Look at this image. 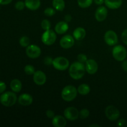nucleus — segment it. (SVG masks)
<instances>
[{
  "instance_id": "f257e3e1",
  "label": "nucleus",
  "mask_w": 127,
  "mask_h": 127,
  "mask_svg": "<svg viewBox=\"0 0 127 127\" xmlns=\"http://www.w3.org/2000/svg\"><path fill=\"white\" fill-rule=\"evenodd\" d=\"M85 66L79 62H74L69 68V74L71 78L75 80L80 79L84 76L85 73Z\"/></svg>"
},
{
  "instance_id": "f03ea898",
  "label": "nucleus",
  "mask_w": 127,
  "mask_h": 127,
  "mask_svg": "<svg viewBox=\"0 0 127 127\" xmlns=\"http://www.w3.org/2000/svg\"><path fill=\"white\" fill-rule=\"evenodd\" d=\"M17 101V95L14 92L7 91L2 93L0 96V102L5 107H11L14 105Z\"/></svg>"
},
{
  "instance_id": "7ed1b4c3",
  "label": "nucleus",
  "mask_w": 127,
  "mask_h": 127,
  "mask_svg": "<svg viewBox=\"0 0 127 127\" xmlns=\"http://www.w3.org/2000/svg\"><path fill=\"white\" fill-rule=\"evenodd\" d=\"M78 93V90L74 86L68 85L62 90V97L64 101L71 102L76 97Z\"/></svg>"
},
{
  "instance_id": "20e7f679",
  "label": "nucleus",
  "mask_w": 127,
  "mask_h": 127,
  "mask_svg": "<svg viewBox=\"0 0 127 127\" xmlns=\"http://www.w3.org/2000/svg\"><path fill=\"white\" fill-rule=\"evenodd\" d=\"M52 65L57 70L64 71L68 69L69 65V60L63 57H58L53 59Z\"/></svg>"
},
{
  "instance_id": "39448f33",
  "label": "nucleus",
  "mask_w": 127,
  "mask_h": 127,
  "mask_svg": "<svg viewBox=\"0 0 127 127\" xmlns=\"http://www.w3.org/2000/svg\"><path fill=\"white\" fill-rule=\"evenodd\" d=\"M112 55L116 60L122 62L127 56V51L126 48L122 45H117L113 48Z\"/></svg>"
},
{
  "instance_id": "423d86ee",
  "label": "nucleus",
  "mask_w": 127,
  "mask_h": 127,
  "mask_svg": "<svg viewBox=\"0 0 127 127\" xmlns=\"http://www.w3.org/2000/svg\"><path fill=\"white\" fill-rule=\"evenodd\" d=\"M57 40V35L52 30H47L43 33L42 35V41L46 45H52Z\"/></svg>"
},
{
  "instance_id": "0eeeda50",
  "label": "nucleus",
  "mask_w": 127,
  "mask_h": 127,
  "mask_svg": "<svg viewBox=\"0 0 127 127\" xmlns=\"http://www.w3.org/2000/svg\"><path fill=\"white\" fill-rule=\"evenodd\" d=\"M105 113L107 118L111 121L117 120L120 117V112L119 109L114 105H109L107 107Z\"/></svg>"
},
{
  "instance_id": "6e6552de",
  "label": "nucleus",
  "mask_w": 127,
  "mask_h": 127,
  "mask_svg": "<svg viewBox=\"0 0 127 127\" xmlns=\"http://www.w3.org/2000/svg\"><path fill=\"white\" fill-rule=\"evenodd\" d=\"M26 52L29 58L35 59L39 57L41 55V49L36 45H29L26 48Z\"/></svg>"
},
{
  "instance_id": "1a4fd4ad",
  "label": "nucleus",
  "mask_w": 127,
  "mask_h": 127,
  "mask_svg": "<svg viewBox=\"0 0 127 127\" xmlns=\"http://www.w3.org/2000/svg\"><path fill=\"white\" fill-rule=\"evenodd\" d=\"M104 40L109 46H114L118 43L119 38L117 33L113 31H107L104 35Z\"/></svg>"
},
{
  "instance_id": "9d476101",
  "label": "nucleus",
  "mask_w": 127,
  "mask_h": 127,
  "mask_svg": "<svg viewBox=\"0 0 127 127\" xmlns=\"http://www.w3.org/2000/svg\"><path fill=\"white\" fill-rule=\"evenodd\" d=\"M64 117L67 120L73 121L78 119L79 117V112L76 108L74 107H69L64 110Z\"/></svg>"
},
{
  "instance_id": "9b49d317",
  "label": "nucleus",
  "mask_w": 127,
  "mask_h": 127,
  "mask_svg": "<svg viewBox=\"0 0 127 127\" xmlns=\"http://www.w3.org/2000/svg\"><path fill=\"white\" fill-rule=\"evenodd\" d=\"M60 44L64 49L71 48L74 44V38L70 35H65L60 39Z\"/></svg>"
},
{
  "instance_id": "f8f14e48",
  "label": "nucleus",
  "mask_w": 127,
  "mask_h": 127,
  "mask_svg": "<svg viewBox=\"0 0 127 127\" xmlns=\"http://www.w3.org/2000/svg\"><path fill=\"white\" fill-rule=\"evenodd\" d=\"M33 80L37 85L42 86L46 83L47 76L42 71H37L33 74Z\"/></svg>"
},
{
  "instance_id": "ddd939ff",
  "label": "nucleus",
  "mask_w": 127,
  "mask_h": 127,
  "mask_svg": "<svg viewBox=\"0 0 127 127\" xmlns=\"http://www.w3.org/2000/svg\"><path fill=\"white\" fill-rule=\"evenodd\" d=\"M85 68L86 71L90 74H94L97 71L98 64L93 59H89L86 62Z\"/></svg>"
},
{
  "instance_id": "4468645a",
  "label": "nucleus",
  "mask_w": 127,
  "mask_h": 127,
  "mask_svg": "<svg viewBox=\"0 0 127 127\" xmlns=\"http://www.w3.org/2000/svg\"><path fill=\"white\" fill-rule=\"evenodd\" d=\"M108 14V10L105 6H100L96 9L95 12V17L99 22H102L105 19Z\"/></svg>"
},
{
  "instance_id": "2eb2a0df",
  "label": "nucleus",
  "mask_w": 127,
  "mask_h": 127,
  "mask_svg": "<svg viewBox=\"0 0 127 127\" xmlns=\"http://www.w3.org/2000/svg\"><path fill=\"white\" fill-rule=\"evenodd\" d=\"M18 102L23 106H29L33 102V97L31 94H22L19 97Z\"/></svg>"
},
{
  "instance_id": "dca6fc26",
  "label": "nucleus",
  "mask_w": 127,
  "mask_h": 127,
  "mask_svg": "<svg viewBox=\"0 0 127 127\" xmlns=\"http://www.w3.org/2000/svg\"><path fill=\"white\" fill-rule=\"evenodd\" d=\"M66 118L62 115H55L52 119V125L55 127H64L66 125Z\"/></svg>"
},
{
  "instance_id": "f3484780",
  "label": "nucleus",
  "mask_w": 127,
  "mask_h": 127,
  "mask_svg": "<svg viewBox=\"0 0 127 127\" xmlns=\"http://www.w3.org/2000/svg\"><path fill=\"white\" fill-rule=\"evenodd\" d=\"M69 26L68 22L65 21H60L56 24L55 31L58 34H63L68 31Z\"/></svg>"
},
{
  "instance_id": "a211bd4d",
  "label": "nucleus",
  "mask_w": 127,
  "mask_h": 127,
  "mask_svg": "<svg viewBox=\"0 0 127 127\" xmlns=\"http://www.w3.org/2000/svg\"><path fill=\"white\" fill-rule=\"evenodd\" d=\"M40 0H25L26 7L31 11H35L40 7Z\"/></svg>"
},
{
  "instance_id": "6ab92c4d",
  "label": "nucleus",
  "mask_w": 127,
  "mask_h": 127,
  "mask_svg": "<svg viewBox=\"0 0 127 127\" xmlns=\"http://www.w3.org/2000/svg\"><path fill=\"white\" fill-rule=\"evenodd\" d=\"M105 6L110 9H117L122 4V0H105Z\"/></svg>"
},
{
  "instance_id": "aec40b11",
  "label": "nucleus",
  "mask_w": 127,
  "mask_h": 127,
  "mask_svg": "<svg viewBox=\"0 0 127 127\" xmlns=\"http://www.w3.org/2000/svg\"><path fill=\"white\" fill-rule=\"evenodd\" d=\"M73 37L76 40H82L86 37V32L83 27H77L73 32Z\"/></svg>"
},
{
  "instance_id": "412c9836",
  "label": "nucleus",
  "mask_w": 127,
  "mask_h": 127,
  "mask_svg": "<svg viewBox=\"0 0 127 127\" xmlns=\"http://www.w3.org/2000/svg\"><path fill=\"white\" fill-rule=\"evenodd\" d=\"M22 83L19 79H15L11 81L10 83V88L14 93H19L22 89Z\"/></svg>"
},
{
  "instance_id": "4be33fe9",
  "label": "nucleus",
  "mask_w": 127,
  "mask_h": 127,
  "mask_svg": "<svg viewBox=\"0 0 127 127\" xmlns=\"http://www.w3.org/2000/svg\"><path fill=\"white\" fill-rule=\"evenodd\" d=\"M52 5L53 8L58 11H63L65 7V2L64 0H53Z\"/></svg>"
},
{
  "instance_id": "5701e85b",
  "label": "nucleus",
  "mask_w": 127,
  "mask_h": 127,
  "mask_svg": "<svg viewBox=\"0 0 127 127\" xmlns=\"http://www.w3.org/2000/svg\"><path fill=\"white\" fill-rule=\"evenodd\" d=\"M77 90H78V93H79V94L83 95H85L90 93L91 89L90 87H89V86L88 85V84H82L78 86Z\"/></svg>"
},
{
  "instance_id": "b1692460",
  "label": "nucleus",
  "mask_w": 127,
  "mask_h": 127,
  "mask_svg": "<svg viewBox=\"0 0 127 127\" xmlns=\"http://www.w3.org/2000/svg\"><path fill=\"white\" fill-rule=\"evenodd\" d=\"M94 0H78V4L81 8L89 7L93 4Z\"/></svg>"
},
{
  "instance_id": "393cba45",
  "label": "nucleus",
  "mask_w": 127,
  "mask_h": 127,
  "mask_svg": "<svg viewBox=\"0 0 127 127\" xmlns=\"http://www.w3.org/2000/svg\"><path fill=\"white\" fill-rule=\"evenodd\" d=\"M30 42L29 38L27 36H22L19 39V44L22 47H27L30 45Z\"/></svg>"
},
{
  "instance_id": "a878e982",
  "label": "nucleus",
  "mask_w": 127,
  "mask_h": 127,
  "mask_svg": "<svg viewBox=\"0 0 127 127\" xmlns=\"http://www.w3.org/2000/svg\"><path fill=\"white\" fill-rule=\"evenodd\" d=\"M24 71L28 75H32L35 72V71L34 66L32 65H31V64H27V65H26L25 66Z\"/></svg>"
},
{
  "instance_id": "bb28decb",
  "label": "nucleus",
  "mask_w": 127,
  "mask_h": 127,
  "mask_svg": "<svg viewBox=\"0 0 127 127\" xmlns=\"http://www.w3.org/2000/svg\"><path fill=\"white\" fill-rule=\"evenodd\" d=\"M41 27L45 31H47V30L50 29L51 27V24L48 20L47 19H43L41 22Z\"/></svg>"
},
{
  "instance_id": "cd10ccee",
  "label": "nucleus",
  "mask_w": 127,
  "mask_h": 127,
  "mask_svg": "<svg viewBox=\"0 0 127 127\" xmlns=\"http://www.w3.org/2000/svg\"><path fill=\"white\" fill-rule=\"evenodd\" d=\"M89 111L87 109H83L79 112V117L81 119H86L89 117Z\"/></svg>"
},
{
  "instance_id": "c85d7f7f",
  "label": "nucleus",
  "mask_w": 127,
  "mask_h": 127,
  "mask_svg": "<svg viewBox=\"0 0 127 127\" xmlns=\"http://www.w3.org/2000/svg\"><path fill=\"white\" fill-rule=\"evenodd\" d=\"M55 9L52 8V7H47V8H46L44 11L45 15H46V16H48V17L53 16V15H55Z\"/></svg>"
},
{
  "instance_id": "c756f323",
  "label": "nucleus",
  "mask_w": 127,
  "mask_h": 127,
  "mask_svg": "<svg viewBox=\"0 0 127 127\" xmlns=\"http://www.w3.org/2000/svg\"><path fill=\"white\" fill-rule=\"evenodd\" d=\"M25 6V2H23L22 1H19L17 2H16V3L15 4V8L18 11H22L24 9Z\"/></svg>"
},
{
  "instance_id": "7c9ffc66",
  "label": "nucleus",
  "mask_w": 127,
  "mask_h": 127,
  "mask_svg": "<svg viewBox=\"0 0 127 127\" xmlns=\"http://www.w3.org/2000/svg\"><path fill=\"white\" fill-rule=\"evenodd\" d=\"M78 62H81L82 63H86L88 60V58L86 55L84 54H79L78 55Z\"/></svg>"
},
{
  "instance_id": "2f4dec72",
  "label": "nucleus",
  "mask_w": 127,
  "mask_h": 127,
  "mask_svg": "<svg viewBox=\"0 0 127 127\" xmlns=\"http://www.w3.org/2000/svg\"><path fill=\"white\" fill-rule=\"evenodd\" d=\"M117 126L119 127H127V122L124 119H120L117 122Z\"/></svg>"
},
{
  "instance_id": "473e14b6",
  "label": "nucleus",
  "mask_w": 127,
  "mask_h": 127,
  "mask_svg": "<svg viewBox=\"0 0 127 127\" xmlns=\"http://www.w3.org/2000/svg\"><path fill=\"white\" fill-rule=\"evenodd\" d=\"M122 39L124 43L127 45V29H125L122 34Z\"/></svg>"
},
{
  "instance_id": "72a5a7b5",
  "label": "nucleus",
  "mask_w": 127,
  "mask_h": 127,
  "mask_svg": "<svg viewBox=\"0 0 127 127\" xmlns=\"http://www.w3.org/2000/svg\"><path fill=\"white\" fill-rule=\"evenodd\" d=\"M53 60L52 57H47L45 58L44 59V63L47 65H50V64H52V63H53Z\"/></svg>"
},
{
  "instance_id": "f704fd0d",
  "label": "nucleus",
  "mask_w": 127,
  "mask_h": 127,
  "mask_svg": "<svg viewBox=\"0 0 127 127\" xmlns=\"http://www.w3.org/2000/svg\"><path fill=\"white\" fill-rule=\"evenodd\" d=\"M46 115L49 119H53L55 117V112L54 111L52 110H48L46 111Z\"/></svg>"
},
{
  "instance_id": "c9c22d12",
  "label": "nucleus",
  "mask_w": 127,
  "mask_h": 127,
  "mask_svg": "<svg viewBox=\"0 0 127 127\" xmlns=\"http://www.w3.org/2000/svg\"><path fill=\"white\" fill-rule=\"evenodd\" d=\"M6 89V85L4 82L0 81V94H2Z\"/></svg>"
},
{
  "instance_id": "e433bc0d",
  "label": "nucleus",
  "mask_w": 127,
  "mask_h": 127,
  "mask_svg": "<svg viewBox=\"0 0 127 127\" xmlns=\"http://www.w3.org/2000/svg\"><path fill=\"white\" fill-rule=\"evenodd\" d=\"M12 0H0V4L7 5L11 3Z\"/></svg>"
},
{
  "instance_id": "4c0bfd02",
  "label": "nucleus",
  "mask_w": 127,
  "mask_h": 127,
  "mask_svg": "<svg viewBox=\"0 0 127 127\" xmlns=\"http://www.w3.org/2000/svg\"><path fill=\"white\" fill-rule=\"evenodd\" d=\"M72 17L71 16V15L69 14H66L65 16H64V21L66 22H69L71 21Z\"/></svg>"
},
{
  "instance_id": "58836bf2",
  "label": "nucleus",
  "mask_w": 127,
  "mask_h": 127,
  "mask_svg": "<svg viewBox=\"0 0 127 127\" xmlns=\"http://www.w3.org/2000/svg\"><path fill=\"white\" fill-rule=\"evenodd\" d=\"M105 0H94V3L97 5H102L104 2Z\"/></svg>"
},
{
  "instance_id": "ea45409f",
  "label": "nucleus",
  "mask_w": 127,
  "mask_h": 127,
  "mask_svg": "<svg viewBox=\"0 0 127 127\" xmlns=\"http://www.w3.org/2000/svg\"><path fill=\"white\" fill-rule=\"evenodd\" d=\"M122 68L125 71H127V60L123 62L122 63Z\"/></svg>"
},
{
  "instance_id": "a19ab883",
  "label": "nucleus",
  "mask_w": 127,
  "mask_h": 127,
  "mask_svg": "<svg viewBox=\"0 0 127 127\" xmlns=\"http://www.w3.org/2000/svg\"><path fill=\"white\" fill-rule=\"evenodd\" d=\"M89 127H99L100 126H99V125H90Z\"/></svg>"
},
{
  "instance_id": "79ce46f5",
  "label": "nucleus",
  "mask_w": 127,
  "mask_h": 127,
  "mask_svg": "<svg viewBox=\"0 0 127 127\" xmlns=\"http://www.w3.org/2000/svg\"><path fill=\"white\" fill-rule=\"evenodd\" d=\"M0 5H1V4H0Z\"/></svg>"
}]
</instances>
